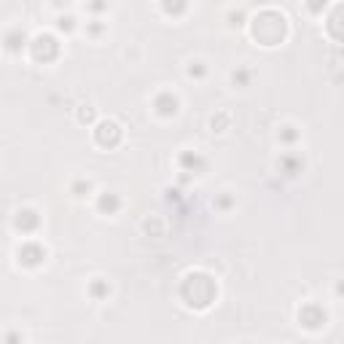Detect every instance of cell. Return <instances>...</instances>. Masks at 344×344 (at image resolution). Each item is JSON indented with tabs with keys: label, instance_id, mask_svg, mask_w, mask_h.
<instances>
[{
	"label": "cell",
	"instance_id": "1",
	"mask_svg": "<svg viewBox=\"0 0 344 344\" xmlns=\"http://www.w3.org/2000/svg\"><path fill=\"white\" fill-rule=\"evenodd\" d=\"M46 261V250L38 245V242H25V245L19 247V264H25V267H38V264Z\"/></svg>",
	"mask_w": 344,
	"mask_h": 344
},
{
	"label": "cell",
	"instance_id": "4",
	"mask_svg": "<svg viewBox=\"0 0 344 344\" xmlns=\"http://www.w3.org/2000/svg\"><path fill=\"white\" fill-rule=\"evenodd\" d=\"M119 197H116V194H103V197H100V210H108V213H116V210H119Z\"/></svg>",
	"mask_w": 344,
	"mask_h": 344
},
{
	"label": "cell",
	"instance_id": "6",
	"mask_svg": "<svg viewBox=\"0 0 344 344\" xmlns=\"http://www.w3.org/2000/svg\"><path fill=\"white\" fill-rule=\"evenodd\" d=\"M108 291H111V288H105V285H95V288H92V293H95V296H103Z\"/></svg>",
	"mask_w": 344,
	"mask_h": 344
},
{
	"label": "cell",
	"instance_id": "7",
	"mask_svg": "<svg viewBox=\"0 0 344 344\" xmlns=\"http://www.w3.org/2000/svg\"><path fill=\"white\" fill-rule=\"evenodd\" d=\"M6 341H9V344H19L22 336H19V333H9V336H6Z\"/></svg>",
	"mask_w": 344,
	"mask_h": 344
},
{
	"label": "cell",
	"instance_id": "2",
	"mask_svg": "<svg viewBox=\"0 0 344 344\" xmlns=\"http://www.w3.org/2000/svg\"><path fill=\"white\" fill-rule=\"evenodd\" d=\"M38 223H41V218H38L35 210H19V213H17V229H22V231H33Z\"/></svg>",
	"mask_w": 344,
	"mask_h": 344
},
{
	"label": "cell",
	"instance_id": "5",
	"mask_svg": "<svg viewBox=\"0 0 344 344\" xmlns=\"http://www.w3.org/2000/svg\"><path fill=\"white\" fill-rule=\"evenodd\" d=\"M22 46H25V35L22 33H11L9 38H6V49L9 51H19Z\"/></svg>",
	"mask_w": 344,
	"mask_h": 344
},
{
	"label": "cell",
	"instance_id": "3",
	"mask_svg": "<svg viewBox=\"0 0 344 344\" xmlns=\"http://www.w3.org/2000/svg\"><path fill=\"white\" fill-rule=\"evenodd\" d=\"M156 111L161 116H175L178 113V97H172L169 92H164V95L156 100Z\"/></svg>",
	"mask_w": 344,
	"mask_h": 344
},
{
	"label": "cell",
	"instance_id": "8",
	"mask_svg": "<svg viewBox=\"0 0 344 344\" xmlns=\"http://www.w3.org/2000/svg\"><path fill=\"white\" fill-rule=\"evenodd\" d=\"M202 73H205L202 67H189V75H202Z\"/></svg>",
	"mask_w": 344,
	"mask_h": 344
}]
</instances>
